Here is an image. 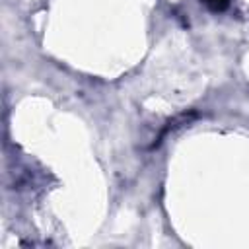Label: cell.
<instances>
[{
  "label": "cell",
  "instance_id": "cell-1",
  "mask_svg": "<svg viewBox=\"0 0 249 249\" xmlns=\"http://www.w3.org/2000/svg\"><path fill=\"white\" fill-rule=\"evenodd\" d=\"M208 10H212V12H224V10H228V6H230V0H200Z\"/></svg>",
  "mask_w": 249,
  "mask_h": 249
}]
</instances>
